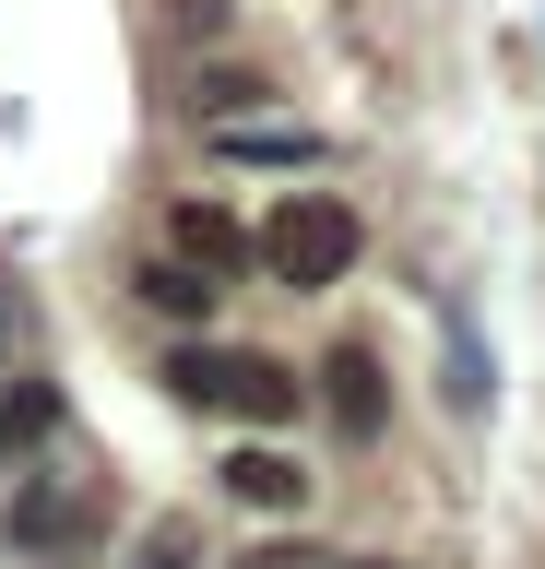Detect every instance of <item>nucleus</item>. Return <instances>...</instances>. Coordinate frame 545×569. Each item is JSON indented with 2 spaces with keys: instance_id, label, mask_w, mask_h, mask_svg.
Wrapping results in <instances>:
<instances>
[{
  "instance_id": "nucleus-1",
  "label": "nucleus",
  "mask_w": 545,
  "mask_h": 569,
  "mask_svg": "<svg viewBox=\"0 0 545 569\" xmlns=\"http://www.w3.org/2000/svg\"><path fill=\"white\" fill-rule=\"evenodd\" d=\"M166 391L202 403V416H238V427H296V403H309V380L285 356H250V345H179L166 356Z\"/></svg>"
},
{
  "instance_id": "nucleus-2",
  "label": "nucleus",
  "mask_w": 545,
  "mask_h": 569,
  "mask_svg": "<svg viewBox=\"0 0 545 569\" xmlns=\"http://www.w3.org/2000/svg\"><path fill=\"white\" fill-rule=\"evenodd\" d=\"M356 249H367V226H356V202H332V190H285V213L261 226V261H273V284H296V297L344 284Z\"/></svg>"
},
{
  "instance_id": "nucleus-3",
  "label": "nucleus",
  "mask_w": 545,
  "mask_h": 569,
  "mask_svg": "<svg viewBox=\"0 0 545 569\" xmlns=\"http://www.w3.org/2000/svg\"><path fill=\"white\" fill-rule=\"evenodd\" d=\"M95 533V487H72V475H37V487L12 498V522H0V546H83Z\"/></svg>"
},
{
  "instance_id": "nucleus-4",
  "label": "nucleus",
  "mask_w": 545,
  "mask_h": 569,
  "mask_svg": "<svg viewBox=\"0 0 545 569\" xmlns=\"http://www.w3.org/2000/svg\"><path fill=\"white\" fill-rule=\"evenodd\" d=\"M321 403H332V427H344V439H380V427H392L380 356H367V345H332V356H321Z\"/></svg>"
},
{
  "instance_id": "nucleus-5",
  "label": "nucleus",
  "mask_w": 545,
  "mask_h": 569,
  "mask_svg": "<svg viewBox=\"0 0 545 569\" xmlns=\"http://www.w3.org/2000/svg\"><path fill=\"white\" fill-rule=\"evenodd\" d=\"M225 498H238V510H309V462L273 451V439H250V451L225 462Z\"/></svg>"
},
{
  "instance_id": "nucleus-6",
  "label": "nucleus",
  "mask_w": 545,
  "mask_h": 569,
  "mask_svg": "<svg viewBox=\"0 0 545 569\" xmlns=\"http://www.w3.org/2000/svg\"><path fill=\"white\" fill-rule=\"evenodd\" d=\"M131 284H143V309H166V320H202V332H214V297H225V284L202 273V261H179V249H154V261H143Z\"/></svg>"
},
{
  "instance_id": "nucleus-7",
  "label": "nucleus",
  "mask_w": 545,
  "mask_h": 569,
  "mask_svg": "<svg viewBox=\"0 0 545 569\" xmlns=\"http://www.w3.org/2000/svg\"><path fill=\"white\" fill-rule=\"evenodd\" d=\"M166 238H179V261H202V273H225V261H250V249H261L225 202H179V213H166Z\"/></svg>"
},
{
  "instance_id": "nucleus-8",
  "label": "nucleus",
  "mask_w": 545,
  "mask_h": 569,
  "mask_svg": "<svg viewBox=\"0 0 545 569\" xmlns=\"http://www.w3.org/2000/svg\"><path fill=\"white\" fill-rule=\"evenodd\" d=\"M48 439H60V391H48V380H12V391H0V475H12L24 451H48Z\"/></svg>"
},
{
  "instance_id": "nucleus-9",
  "label": "nucleus",
  "mask_w": 545,
  "mask_h": 569,
  "mask_svg": "<svg viewBox=\"0 0 545 569\" xmlns=\"http://www.w3.org/2000/svg\"><path fill=\"white\" fill-rule=\"evenodd\" d=\"M214 154H225V167H309L321 142L285 131V119H238V131H214Z\"/></svg>"
},
{
  "instance_id": "nucleus-10",
  "label": "nucleus",
  "mask_w": 545,
  "mask_h": 569,
  "mask_svg": "<svg viewBox=\"0 0 545 569\" xmlns=\"http://www.w3.org/2000/svg\"><path fill=\"white\" fill-rule=\"evenodd\" d=\"M250 569H332V558H321V546H261Z\"/></svg>"
},
{
  "instance_id": "nucleus-11",
  "label": "nucleus",
  "mask_w": 545,
  "mask_h": 569,
  "mask_svg": "<svg viewBox=\"0 0 545 569\" xmlns=\"http://www.w3.org/2000/svg\"><path fill=\"white\" fill-rule=\"evenodd\" d=\"M332 569H403V558H332Z\"/></svg>"
},
{
  "instance_id": "nucleus-12",
  "label": "nucleus",
  "mask_w": 545,
  "mask_h": 569,
  "mask_svg": "<svg viewBox=\"0 0 545 569\" xmlns=\"http://www.w3.org/2000/svg\"><path fill=\"white\" fill-rule=\"evenodd\" d=\"M0 320H12V309H0Z\"/></svg>"
}]
</instances>
